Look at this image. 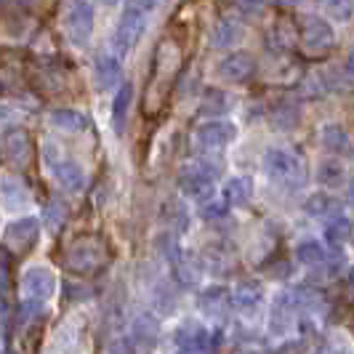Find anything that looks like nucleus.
<instances>
[{
	"mask_svg": "<svg viewBox=\"0 0 354 354\" xmlns=\"http://www.w3.org/2000/svg\"><path fill=\"white\" fill-rule=\"evenodd\" d=\"M304 211L312 218H328L330 221V218L341 216V203L330 192H317V195H312L304 203Z\"/></svg>",
	"mask_w": 354,
	"mask_h": 354,
	"instance_id": "6ab92c4d",
	"label": "nucleus"
},
{
	"mask_svg": "<svg viewBox=\"0 0 354 354\" xmlns=\"http://www.w3.org/2000/svg\"><path fill=\"white\" fill-rule=\"evenodd\" d=\"M155 6H158V0H125V8L139 11V14H147V17L155 11Z\"/></svg>",
	"mask_w": 354,
	"mask_h": 354,
	"instance_id": "e433bc0d",
	"label": "nucleus"
},
{
	"mask_svg": "<svg viewBox=\"0 0 354 354\" xmlns=\"http://www.w3.org/2000/svg\"><path fill=\"white\" fill-rule=\"evenodd\" d=\"M224 216H227V205H224V203H205V205H203V218H208V221H216V218H224Z\"/></svg>",
	"mask_w": 354,
	"mask_h": 354,
	"instance_id": "c9c22d12",
	"label": "nucleus"
},
{
	"mask_svg": "<svg viewBox=\"0 0 354 354\" xmlns=\"http://www.w3.org/2000/svg\"><path fill=\"white\" fill-rule=\"evenodd\" d=\"M346 70H349L354 75V51L349 53V56H346Z\"/></svg>",
	"mask_w": 354,
	"mask_h": 354,
	"instance_id": "4c0bfd02",
	"label": "nucleus"
},
{
	"mask_svg": "<svg viewBox=\"0 0 354 354\" xmlns=\"http://www.w3.org/2000/svg\"><path fill=\"white\" fill-rule=\"evenodd\" d=\"M64 221H67V205L62 200H53L51 205L46 208V224H48V230L59 232L64 227Z\"/></svg>",
	"mask_w": 354,
	"mask_h": 354,
	"instance_id": "72a5a7b5",
	"label": "nucleus"
},
{
	"mask_svg": "<svg viewBox=\"0 0 354 354\" xmlns=\"http://www.w3.org/2000/svg\"><path fill=\"white\" fill-rule=\"evenodd\" d=\"M253 197V178L248 176H232L224 184V203L232 208L248 205V200Z\"/></svg>",
	"mask_w": 354,
	"mask_h": 354,
	"instance_id": "5701e85b",
	"label": "nucleus"
},
{
	"mask_svg": "<svg viewBox=\"0 0 354 354\" xmlns=\"http://www.w3.org/2000/svg\"><path fill=\"white\" fill-rule=\"evenodd\" d=\"M37 234H40V221L32 218V216H21L17 221L6 224V232H3V240H6V248L14 250H27L37 243Z\"/></svg>",
	"mask_w": 354,
	"mask_h": 354,
	"instance_id": "f8f14e48",
	"label": "nucleus"
},
{
	"mask_svg": "<svg viewBox=\"0 0 354 354\" xmlns=\"http://www.w3.org/2000/svg\"><path fill=\"white\" fill-rule=\"evenodd\" d=\"M299 306H301V301H299L296 293H277L274 304H272V312H269V333L274 338L288 336L296 325Z\"/></svg>",
	"mask_w": 354,
	"mask_h": 354,
	"instance_id": "0eeeda50",
	"label": "nucleus"
},
{
	"mask_svg": "<svg viewBox=\"0 0 354 354\" xmlns=\"http://www.w3.org/2000/svg\"><path fill=\"white\" fill-rule=\"evenodd\" d=\"M176 354H181V352H176Z\"/></svg>",
	"mask_w": 354,
	"mask_h": 354,
	"instance_id": "c03bdc74",
	"label": "nucleus"
},
{
	"mask_svg": "<svg viewBox=\"0 0 354 354\" xmlns=\"http://www.w3.org/2000/svg\"><path fill=\"white\" fill-rule=\"evenodd\" d=\"M93 77H96V83H99L102 88H112V86L123 83L120 62H118L115 56H109V53H102V56L96 59V64H93Z\"/></svg>",
	"mask_w": 354,
	"mask_h": 354,
	"instance_id": "aec40b11",
	"label": "nucleus"
},
{
	"mask_svg": "<svg viewBox=\"0 0 354 354\" xmlns=\"http://www.w3.org/2000/svg\"><path fill=\"white\" fill-rule=\"evenodd\" d=\"M333 354H352V349H346V346H341V349H336Z\"/></svg>",
	"mask_w": 354,
	"mask_h": 354,
	"instance_id": "a19ab883",
	"label": "nucleus"
},
{
	"mask_svg": "<svg viewBox=\"0 0 354 354\" xmlns=\"http://www.w3.org/2000/svg\"><path fill=\"white\" fill-rule=\"evenodd\" d=\"M131 336L136 341V346H152L160 336V325L158 319L152 317V315H139L136 322H133V330H131Z\"/></svg>",
	"mask_w": 354,
	"mask_h": 354,
	"instance_id": "a878e982",
	"label": "nucleus"
},
{
	"mask_svg": "<svg viewBox=\"0 0 354 354\" xmlns=\"http://www.w3.org/2000/svg\"><path fill=\"white\" fill-rule=\"evenodd\" d=\"M104 6H115V3H120V0H102Z\"/></svg>",
	"mask_w": 354,
	"mask_h": 354,
	"instance_id": "37998d69",
	"label": "nucleus"
},
{
	"mask_svg": "<svg viewBox=\"0 0 354 354\" xmlns=\"http://www.w3.org/2000/svg\"><path fill=\"white\" fill-rule=\"evenodd\" d=\"M21 290H24V299L27 301H37V304L51 301L53 293H56V274H53V269L46 264L27 266V272L21 277Z\"/></svg>",
	"mask_w": 354,
	"mask_h": 354,
	"instance_id": "423d86ee",
	"label": "nucleus"
},
{
	"mask_svg": "<svg viewBox=\"0 0 354 354\" xmlns=\"http://www.w3.org/2000/svg\"><path fill=\"white\" fill-rule=\"evenodd\" d=\"M200 109H203V115H224L232 109V99L221 91H208Z\"/></svg>",
	"mask_w": 354,
	"mask_h": 354,
	"instance_id": "c756f323",
	"label": "nucleus"
},
{
	"mask_svg": "<svg viewBox=\"0 0 354 354\" xmlns=\"http://www.w3.org/2000/svg\"><path fill=\"white\" fill-rule=\"evenodd\" d=\"M158 250L171 261V264H176L178 259L184 256V250H181V245H178L176 232H162V234L158 237Z\"/></svg>",
	"mask_w": 354,
	"mask_h": 354,
	"instance_id": "2f4dec72",
	"label": "nucleus"
},
{
	"mask_svg": "<svg viewBox=\"0 0 354 354\" xmlns=\"http://www.w3.org/2000/svg\"><path fill=\"white\" fill-rule=\"evenodd\" d=\"M253 72H256V62L245 51H234L218 62V77L227 83H245Z\"/></svg>",
	"mask_w": 354,
	"mask_h": 354,
	"instance_id": "2eb2a0df",
	"label": "nucleus"
},
{
	"mask_svg": "<svg viewBox=\"0 0 354 354\" xmlns=\"http://www.w3.org/2000/svg\"><path fill=\"white\" fill-rule=\"evenodd\" d=\"M322 6L341 24H346V21L354 19V0H322Z\"/></svg>",
	"mask_w": 354,
	"mask_h": 354,
	"instance_id": "473e14b6",
	"label": "nucleus"
},
{
	"mask_svg": "<svg viewBox=\"0 0 354 354\" xmlns=\"http://www.w3.org/2000/svg\"><path fill=\"white\" fill-rule=\"evenodd\" d=\"M133 349H136L133 336H120V338H112V341L106 344L104 354H133Z\"/></svg>",
	"mask_w": 354,
	"mask_h": 354,
	"instance_id": "f704fd0d",
	"label": "nucleus"
},
{
	"mask_svg": "<svg viewBox=\"0 0 354 354\" xmlns=\"http://www.w3.org/2000/svg\"><path fill=\"white\" fill-rule=\"evenodd\" d=\"M102 261H104V245L93 237H83L67 250V269L77 274H88L93 269H99Z\"/></svg>",
	"mask_w": 354,
	"mask_h": 354,
	"instance_id": "6e6552de",
	"label": "nucleus"
},
{
	"mask_svg": "<svg viewBox=\"0 0 354 354\" xmlns=\"http://www.w3.org/2000/svg\"><path fill=\"white\" fill-rule=\"evenodd\" d=\"M195 144L203 149H221L237 139V125L232 120H205L195 128Z\"/></svg>",
	"mask_w": 354,
	"mask_h": 354,
	"instance_id": "1a4fd4ad",
	"label": "nucleus"
},
{
	"mask_svg": "<svg viewBox=\"0 0 354 354\" xmlns=\"http://www.w3.org/2000/svg\"><path fill=\"white\" fill-rule=\"evenodd\" d=\"M261 168L269 176V181L274 184H283V187H301L306 181V168H304V160L296 158L293 152H285V149H266L264 158H261Z\"/></svg>",
	"mask_w": 354,
	"mask_h": 354,
	"instance_id": "f257e3e1",
	"label": "nucleus"
},
{
	"mask_svg": "<svg viewBox=\"0 0 354 354\" xmlns=\"http://www.w3.org/2000/svg\"><path fill=\"white\" fill-rule=\"evenodd\" d=\"M232 306V293L221 285H211L197 296V309L208 319H221Z\"/></svg>",
	"mask_w": 354,
	"mask_h": 354,
	"instance_id": "dca6fc26",
	"label": "nucleus"
},
{
	"mask_svg": "<svg viewBox=\"0 0 354 354\" xmlns=\"http://www.w3.org/2000/svg\"><path fill=\"white\" fill-rule=\"evenodd\" d=\"M325 237H328V243H330L333 248H341L344 243H349L354 237V224L341 213V216L330 218V221L325 224Z\"/></svg>",
	"mask_w": 354,
	"mask_h": 354,
	"instance_id": "bb28decb",
	"label": "nucleus"
},
{
	"mask_svg": "<svg viewBox=\"0 0 354 354\" xmlns=\"http://www.w3.org/2000/svg\"><path fill=\"white\" fill-rule=\"evenodd\" d=\"M319 139H322V147L333 155H344L349 152V133L344 131V125L338 123H325L322 131H319Z\"/></svg>",
	"mask_w": 354,
	"mask_h": 354,
	"instance_id": "b1692460",
	"label": "nucleus"
},
{
	"mask_svg": "<svg viewBox=\"0 0 354 354\" xmlns=\"http://www.w3.org/2000/svg\"><path fill=\"white\" fill-rule=\"evenodd\" d=\"M43 162L51 171V176L59 181V187H64L67 192H80L83 189L86 174H83L80 162L72 158H64L53 142H46V147H43Z\"/></svg>",
	"mask_w": 354,
	"mask_h": 354,
	"instance_id": "20e7f679",
	"label": "nucleus"
},
{
	"mask_svg": "<svg viewBox=\"0 0 354 354\" xmlns=\"http://www.w3.org/2000/svg\"><path fill=\"white\" fill-rule=\"evenodd\" d=\"M48 123L64 133H80L88 128V118L77 109H70V106H56L48 112Z\"/></svg>",
	"mask_w": 354,
	"mask_h": 354,
	"instance_id": "f3484780",
	"label": "nucleus"
},
{
	"mask_svg": "<svg viewBox=\"0 0 354 354\" xmlns=\"http://www.w3.org/2000/svg\"><path fill=\"white\" fill-rule=\"evenodd\" d=\"M216 176H218V168L208 165L205 160H197L178 174V189L184 197L205 205L208 200H213V192H216Z\"/></svg>",
	"mask_w": 354,
	"mask_h": 354,
	"instance_id": "f03ea898",
	"label": "nucleus"
},
{
	"mask_svg": "<svg viewBox=\"0 0 354 354\" xmlns=\"http://www.w3.org/2000/svg\"><path fill=\"white\" fill-rule=\"evenodd\" d=\"M3 205L6 211H17V208H27L30 205V189L27 184L21 181L19 176H3Z\"/></svg>",
	"mask_w": 354,
	"mask_h": 354,
	"instance_id": "a211bd4d",
	"label": "nucleus"
},
{
	"mask_svg": "<svg viewBox=\"0 0 354 354\" xmlns=\"http://www.w3.org/2000/svg\"><path fill=\"white\" fill-rule=\"evenodd\" d=\"M349 205L354 208V181H352V187H349Z\"/></svg>",
	"mask_w": 354,
	"mask_h": 354,
	"instance_id": "58836bf2",
	"label": "nucleus"
},
{
	"mask_svg": "<svg viewBox=\"0 0 354 354\" xmlns=\"http://www.w3.org/2000/svg\"><path fill=\"white\" fill-rule=\"evenodd\" d=\"M234 354H261L259 349H240V352H234Z\"/></svg>",
	"mask_w": 354,
	"mask_h": 354,
	"instance_id": "ea45409f",
	"label": "nucleus"
},
{
	"mask_svg": "<svg viewBox=\"0 0 354 354\" xmlns=\"http://www.w3.org/2000/svg\"><path fill=\"white\" fill-rule=\"evenodd\" d=\"M131 102H133V83L125 80V83H120V88L115 93V102H112V125L118 133H123L128 112H131Z\"/></svg>",
	"mask_w": 354,
	"mask_h": 354,
	"instance_id": "4be33fe9",
	"label": "nucleus"
},
{
	"mask_svg": "<svg viewBox=\"0 0 354 354\" xmlns=\"http://www.w3.org/2000/svg\"><path fill=\"white\" fill-rule=\"evenodd\" d=\"M243 37H245V27H243L240 19H221V21L216 24V30H213L211 40L216 48H227V46L240 43Z\"/></svg>",
	"mask_w": 354,
	"mask_h": 354,
	"instance_id": "412c9836",
	"label": "nucleus"
},
{
	"mask_svg": "<svg viewBox=\"0 0 354 354\" xmlns=\"http://www.w3.org/2000/svg\"><path fill=\"white\" fill-rule=\"evenodd\" d=\"M317 181L322 187H338L341 181H344V168H341V162L338 160H322L317 165Z\"/></svg>",
	"mask_w": 354,
	"mask_h": 354,
	"instance_id": "c85d7f7f",
	"label": "nucleus"
},
{
	"mask_svg": "<svg viewBox=\"0 0 354 354\" xmlns=\"http://www.w3.org/2000/svg\"><path fill=\"white\" fill-rule=\"evenodd\" d=\"M301 40L312 53H325L333 48L336 32H333V27H330L325 19L304 17L301 19Z\"/></svg>",
	"mask_w": 354,
	"mask_h": 354,
	"instance_id": "9d476101",
	"label": "nucleus"
},
{
	"mask_svg": "<svg viewBox=\"0 0 354 354\" xmlns=\"http://www.w3.org/2000/svg\"><path fill=\"white\" fill-rule=\"evenodd\" d=\"M261 301H264V285L259 280H243L232 288V309L243 317L256 315Z\"/></svg>",
	"mask_w": 354,
	"mask_h": 354,
	"instance_id": "4468645a",
	"label": "nucleus"
},
{
	"mask_svg": "<svg viewBox=\"0 0 354 354\" xmlns=\"http://www.w3.org/2000/svg\"><path fill=\"white\" fill-rule=\"evenodd\" d=\"M30 155H32V144H30L27 131L24 128H6V133H3V158H6V162L24 168L30 162Z\"/></svg>",
	"mask_w": 354,
	"mask_h": 354,
	"instance_id": "ddd939ff",
	"label": "nucleus"
},
{
	"mask_svg": "<svg viewBox=\"0 0 354 354\" xmlns=\"http://www.w3.org/2000/svg\"><path fill=\"white\" fill-rule=\"evenodd\" d=\"M62 27L72 46L83 48L93 35V6L88 0H67L62 11Z\"/></svg>",
	"mask_w": 354,
	"mask_h": 354,
	"instance_id": "7ed1b4c3",
	"label": "nucleus"
},
{
	"mask_svg": "<svg viewBox=\"0 0 354 354\" xmlns=\"http://www.w3.org/2000/svg\"><path fill=\"white\" fill-rule=\"evenodd\" d=\"M174 272H176V280L184 285V288H195L197 280H200V274H203V266H200V261H197L195 256L184 253L176 264H174Z\"/></svg>",
	"mask_w": 354,
	"mask_h": 354,
	"instance_id": "cd10ccee",
	"label": "nucleus"
},
{
	"mask_svg": "<svg viewBox=\"0 0 354 354\" xmlns=\"http://www.w3.org/2000/svg\"><path fill=\"white\" fill-rule=\"evenodd\" d=\"M296 259H299L304 266L317 269V266H325L330 261V253L322 248L317 240H304V243L296 245Z\"/></svg>",
	"mask_w": 354,
	"mask_h": 354,
	"instance_id": "393cba45",
	"label": "nucleus"
},
{
	"mask_svg": "<svg viewBox=\"0 0 354 354\" xmlns=\"http://www.w3.org/2000/svg\"><path fill=\"white\" fill-rule=\"evenodd\" d=\"M174 341H176V352L181 354H211L213 349L211 330H205L200 322H184Z\"/></svg>",
	"mask_w": 354,
	"mask_h": 354,
	"instance_id": "9b49d317",
	"label": "nucleus"
},
{
	"mask_svg": "<svg viewBox=\"0 0 354 354\" xmlns=\"http://www.w3.org/2000/svg\"><path fill=\"white\" fill-rule=\"evenodd\" d=\"M349 285L354 288V266H352V272H349Z\"/></svg>",
	"mask_w": 354,
	"mask_h": 354,
	"instance_id": "79ce46f5",
	"label": "nucleus"
},
{
	"mask_svg": "<svg viewBox=\"0 0 354 354\" xmlns=\"http://www.w3.org/2000/svg\"><path fill=\"white\" fill-rule=\"evenodd\" d=\"M144 32H147V14L125 8L120 21H118V27H115V35H112V48H115V53H118V56L131 53L139 46V40L144 37Z\"/></svg>",
	"mask_w": 354,
	"mask_h": 354,
	"instance_id": "39448f33",
	"label": "nucleus"
},
{
	"mask_svg": "<svg viewBox=\"0 0 354 354\" xmlns=\"http://www.w3.org/2000/svg\"><path fill=\"white\" fill-rule=\"evenodd\" d=\"M301 120V112H299V106H293L290 102H283V104H277V109H274V115H272V123L277 125V128H283V131H288V128H293V125Z\"/></svg>",
	"mask_w": 354,
	"mask_h": 354,
	"instance_id": "7c9ffc66",
	"label": "nucleus"
}]
</instances>
